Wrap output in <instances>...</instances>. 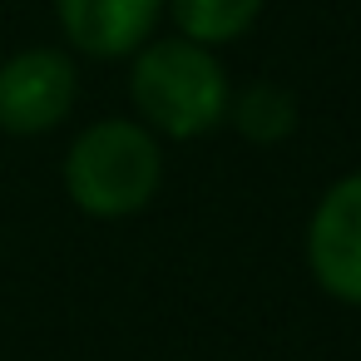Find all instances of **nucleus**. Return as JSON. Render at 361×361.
Segmentation results:
<instances>
[{"label": "nucleus", "mask_w": 361, "mask_h": 361, "mask_svg": "<svg viewBox=\"0 0 361 361\" xmlns=\"http://www.w3.org/2000/svg\"><path fill=\"white\" fill-rule=\"evenodd\" d=\"M134 109L169 139H198L228 114V75L208 45L193 40H154L139 50L129 70Z\"/></svg>", "instance_id": "1"}, {"label": "nucleus", "mask_w": 361, "mask_h": 361, "mask_svg": "<svg viewBox=\"0 0 361 361\" xmlns=\"http://www.w3.org/2000/svg\"><path fill=\"white\" fill-rule=\"evenodd\" d=\"M159 178H164V154L154 134L134 119L90 124L65 154V188L75 208H85L90 218L139 213L159 193Z\"/></svg>", "instance_id": "2"}, {"label": "nucleus", "mask_w": 361, "mask_h": 361, "mask_svg": "<svg viewBox=\"0 0 361 361\" xmlns=\"http://www.w3.org/2000/svg\"><path fill=\"white\" fill-rule=\"evenodd\" d=\"M75 65L60 50H20L0 65V129L6 134H45L75 109Z\"/></svg>", "instance_id": "3"}, {"label": "nucleus", "mask_w": 361, "mask_h": 361, "mask_svg": "<svg viewBox=\"0 0 361 361\" xmlns=\"http://www.w3.org/2000/svg\"><path fill=\"white\" fill-rule=\"evenodd\" d=\"M307 262L331 297L361 307V173L331 183L317 203L307 228Z\"/></svg>", "instance_id": "4"}, {"label": "nucleus", "mask_w": 361, "mask_h": 361, "mask_svg": "<svg viewBox=\"0 0 361 361\" xmlns=\"http://www.w3.org/2000/svg\"><path fill=\"white\" fill-rule=\"evenodd\" d=\"M55 11L75 50L119 60L149 45L164 16V0H55Z\"/></svg>", "instance_id": "5"}, {"label": "nucleus", "mask_w": 361, "mask_h": 361, "mask_svg": "<svg viewBox=\"0 0 361 361\" xmlns=\"http://www.w3.org/2000/svg\"><path fill=\"white\" fill-rule=\"evenodd\" d=\"M169 6H173V25L183 30V40L213 50V45L238 40L257 20L262 0H169Z\"/></svg>", "instance_id": "6"}, {"label": "nucleus", "mask_w": 361, "mask_h": 361, "mask_svg": "<svg viewBox=\"0 0 361 361\" xmlns=\"http://www.w3.org/2000/svg\"><path fill=\"white\" fill-rule=\"evenodd\" d=\"M228 109H233L238 129H243L252 144H277V139H287L292 124H297V104H292V94L277 90V85H252V90H243L238 99H228Z\"/></svg>", "instance_id": "7"}]
</instances>
